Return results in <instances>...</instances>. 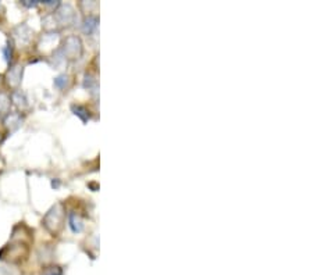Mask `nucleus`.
<instances>
[{"label":"nucleus","mask_w":313,"mask_h":275,"mask_svg":"<svg viewBox=\"0 0 313 275\" xmlns=\"http://www.w3.org/2000/svg\"><path fill=\"white\" fill-rule=\"evenodd\" d=\"M63 218H64L63 206L61 204H56V206H53L52 209L49 210L48 214L45 215L43 224H45V227L48 228V231H50L52 233H56L60 229Z\"/></svg>","instance_id":"nucleus-1"},{"label":"nucleus","mask_w":313,"mask_h":275,"mask_svg":"<svg viewBox=\"0 0 313 275\" xmlns=\"http://www.w3.org/2000/svg\"><path fill=\"white\" fill-rule=\"evenodd\" d=\"M61 54L64 59H68V60H77L81 57L82 54V42L79 39L78 36H68L64 41V45L63 48L60 49Z\"/></svg>","instance_id":"nucleus-2"},{"label":"nucleus","mask_w":313,"mask_h":275,"mask_svg":"<svg viewBox=\"0 0 313 275\" xmlns=\"http://www.w3.org/2000/svg\"><path fill=\"white\" fill-rule=\"evenodd\" d=\"M54 18H56L57 24L70 25L75 21V12L70 5H61L54 13Z\"/></svg>","instance_id":"nucleus-3"},{"label":"nucleus","mask_w":313,"mask_h":275,"mask_svg":"<svg viewBox=\"0 0 313 275\" xmlns=\"http://www.w3.org/2000/svg\"><path fill=\"white\" fill-rule=\"evenodd\" d=\"M13 36H14V39H16V42L18 45L24 46L27 43H30L31 38H32V31L30 30V27L27 24H21L14 30Z\"/></svg>","instance_id":"nucleus-4"},{"label":"nucleus","mask_w":313,"mask_h":275,"mask_svg":"<svg viewBox=\"0 0 313 275\" xmlns=\"http://www.w3.org/2000/svg\"><path fill=\"white\" fill-rule=\"evenodd\" d=\"M7 84L10 85V86H18V85L21 84V79H23V67L20 66H14L12 67L9 72H7Z\"/></svg>","instance_id":"nucleus-5"},{"label":"nucleus","mask_w":313,"mask_h":275,"mask_svg":"<svg viewBox=\"0 0 313 275\" xmlns=\"http://www.w3.org/2000/svg\"><path fill=\"white\" fill-rule=\"evenodd\" d=\"M57 43H59V34L50 32V34L43 35L42 41L39 43V46H41V49H43V50H49V49L56 48Z\"/></svg>","instance_id":"nucleus-6"},{"label":"nucleus","mask_w":313,"mask_h":275,"mask_svg":"<svg viewBox=\"0 0 313 275\" xmlns=\"http://www.w3.org/2000/svg\"><path fill=\"white\" fill-rule=\"evenodd\" d=\"M68 225L71 228L72 232L75 233L81 232L84 229V221L81 220V217L77 213H71L68 215Z\"/></svg>","instance_id":"nucleus-7"},{"label":"nucleus","mask_w":313,"mask_h":275,"mask_svg":"<svg viewBox=\"0 0 313 275\" xmlns=\"http://www.w3.org/2000/svg\"><path fill=\"white\" fill-rule=\"evenodd\" d=\"M5 124H6V126L10 129V131H16V129L20 128L21 124H23V118H21L20 114L16 113L9 114L6 117V120H5Z\"/></svg>","instance_id":"nucleus-8"},{"label":"nucleus","mask_w":313,"mask_h":275,"mask_svg":"<svg viewBox=\"0 0 313 275\" xmlns=\"http://www.w3.org/2000/svg\"><path fill=\"white\" fill-rule=\"evenodd\" d=\"M97 23H99V18L96 16H88L85 18L84 25H82V30H84L85 34H92L93 31L97 28Z\"/></svg>","instance_id":"nucleus-9"},{"label":"nucleus","mask_w":313,"mask_h":275,"mask_svg":"<svg viewBox=\"0 0 313 275\" xmlns=\"http://www.w3.org/2000/svg\"><path fill=\"white\" fill-rule=\"evenodd\" d=\"M12 102H14V104L20 108H25L28 106V99H27V96H25L24 92H21V90L13 92Z\"/></svg>","instance_id":"nucleus-10"},{"label":"nucleus","mask_w":313,"mask_h":275,"mask_svg":"<svg viewBox=\"0 0 313 275\" xmlns=\"http://www.w3.org/2000/svg\"><path fill=\"white\" fill-rule=\"evenodd\" d=\"M0 275H18V271L9 263L0 261Z\"/></svg>","instance_id":"nucleus-11"},{"label":"nucleus","mask_w":313,"mask_h":275,"mask_svg":"<svg viewBox=\"0 0 313 275\" xmlns=\"http://www.w3.org/2000/svg\"><path fill=\"white\" fill-rule=\"evenodd\" d=\"M10 97L6 93H0V113H7L10 110Z\"/></svg>","instance_id":"nucleus-12"},{"label":"nucleus","mask_w":313,"mask_h":275,"mask_svg":"<svg viewBox=\"0 0 313 275\" xmlns=\"http://www.w3.org/2000/svg\"><path fill=\"white\" fill-rule=\"evenodd\" d=\"M85 88L92 92V93H95L97 90V82L95 78L92 77V75H86L85 77Z\"/></svg>","instance_id":"nucleus-13"},{"label":"nucleus","mask_w":313,"mask_h":275,"mask_svg":"<svg viewBox=\"0 0 313 275\" xmlns=\"http://www.w3.org/2000/svg\"><path fill=\"white\" fill-rule=\"evenodd\" d=\"M72 111H74L75 115H78L79 118L84 121V122L89 118V114L86 111V108L82 107V106H72Z\"/></svg>","instance_id":"nucleus-14"},{"label":"nucleus","mask_w":313,"mask_h":275,"mask_svg":"<svg viewBox=\"0 0 313 275\" xmlns=\"http://www.w3.org/2000/svg\"><path fill=\"white\" fill-rule=\"evenodd\" d=\"M67 84H68V77L67 75H59L54 79V86L59 88V89H63Z\"/></svg>","instance_id":"nucleus-15"},{"label":"nucleus","mask_w":313,"mask_h":275,"mask_svg":"<svg viewBox=\"0 0 313 275\" xmlns=\"http://www.w3.org/2000/svg\"><path fill=\"white\" fill-rule=\"evenodd\" d=\"M43 275H63V271H61L60 267H49V268L45 269Z\"/></svg>","instance_id":"nucleus-16"},{"label":"nucleus","mask_w":313,"mask_h":275,"mask_svg":"<svg viewBox=\"0 0 313 275\" xmlns=\"http://www.w3.org/2000/svg\"><path fill=\"white\" fill-rule=\"evenodd\" d=\"M23 5L27 7H35L38 5V2H31V0H24L23 2Z\"/></svg>","instance_id":"nucleus-17"}]
</instances>
